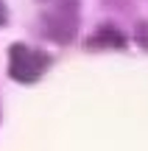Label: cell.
I'll return each mask as SVG.
<instances>
[{
    "label": "cell",
    "instance_id": "1",
    "mask_svg": "<svg viewBox=\"0 0 148 151\" xmlns=\"http://www.w3.org/2000/svg\"><path fill=\"white\" fill-rule=\"evenodd\" d=\"M78 25H81V3L78 0H53L50 9L39 14L42 34L56 45H70L78 37Z\"/></svg>",
    "mask_w": 148,
    "mask_h": 151
},
{
    "label": "cell",
    "instance_id": "2",
    "mask_svg": "<svg viewBox=\"0 0 148 151\" xmlns=\"http://www.w3.org/2000/svg\"><path fill=\"white\" fill-rule=\"evenodd\" d=\"M50 62H53L50 53H45L42 48L14 42L9 48V78H14L17 84H36L42 73L50 67Z\"/></svg>",
    "mask_w": 148,
    "mask_h": 151
},
{
    "label": "cell",
    "instance_id": "3",
    "mask_svg": "<svg viewBox=\"0 0 148 151\" xmlns=\"http://www.w3.org/2000/svg\"><path fill=\"white\" fill-rule=\"evenodd\" d=\"M126 45H129V39H126V34H123L120 28L101 25L98 31L84 42V48H87V50H123Z\"/></svg>",
    "mask_w": 148,
    "mask_h": 151
},
{
    "label": "cell",
    "instance_id": "4",
    "mask_svg": "<svg viewBox=\"0 0 148 151\" xmlns=\"http://www.w3.org/2000/svg\"><path fill=\"white\" fill-rule=\"evenodd\" d=\"M134 39H137V45L140 48H145L148 50V22H137V31H134Z\"/></svg>",
    "mask_w": 148,
    "mask_h": 151
},
{
    "label": "cell",
    "instance_id": "5",
    "mask_svg": "<svg viewBox=\"0 0 148 151\" xmlns=\"http://www.w3.org/2000/svg\"><path fill=\"white\" fill-rule=\"evenodd\" d=\"M9 22V6H6V0H0V28Z\"/></svg>",
    "mask_w": 148,
    "mask_h": 151
}]
</instances>
